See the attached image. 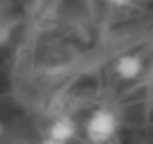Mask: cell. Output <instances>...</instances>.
I'll return each mask as SVG.
<instances>
[{
	"mask_svg": "<svg viewBox=\"0 0 153 144\" xmlns=\"http://www.w3.org/2000/svg\"><path fill=\"white\" fill-rule=\"evenodd\" d=\"M117 131H120V117L108 106L95 108L86 117V124H83V133L90 144H110Z\"/></svg>",
	"mask_w": 153,
	"mask_h": 144,
	"instance_id": "obj_1",
	"label": "cell"
},
{
	"mask_svg": "<svg viewBox=\"0 0 153 144\" xmlns=\"http://www.w3.org/2000/svg\"><path fill=\"white\" fill-rule=\"evenodd\" d=\"M79 133V126L72 117L68 115H61V117H54L52 122L48 124V131H45V137L54 140V142H61V144H68L76 137Z\"/></svg>",
	"mask_w": 153,
	"mask_h": 144,
	"instance_id": "obj_2",
	"label": "cell"
},
{
	"mask_svg": "<svg viewBox=\"0 0 153 144\" xmlns=\"http://www.w3.org/2000/svg\"><path fill=\"white\" fill-rule=\"evenodd\" d=\"M144 72V61L140 54H122L117 61H115V74L122 81H135V79L142 77Z\"/></svg>",
	"mask_w": 153,
	"mask_h": 144,
	"instance_id": "obj_3",
	"label": "cell"
},
{
	"mask_svg": "<svg viewBox=\"0 0 153 144\" xmlns=\"http://www.w3.org/2000/svg\"><path fill=\"white\" fill-rule=\"evenodd\" d=\"M108 5H113V7H126L131 2V0H106Z\"/></svg>",
	"mask_w": 153,
	"mask_h": 144,
	"instance_id": "obj_4",
	"label": "cell"
},
{
	"mask_svg": "<svg viewBox=\"0 0 153 144\" xmlns=\"http://www.w3.org/2000/svg\"><path fill=\"white\" fill-rule=\"evenodd\" d=\"M36 144H61V142H54V140H50V137H43L41 142H36Z\"/></svg>",
	"mask_w": 153,
	"mask_h": 144,
	"instance_id": "obj_5",
	"label": "cell"
}]
</instances>
